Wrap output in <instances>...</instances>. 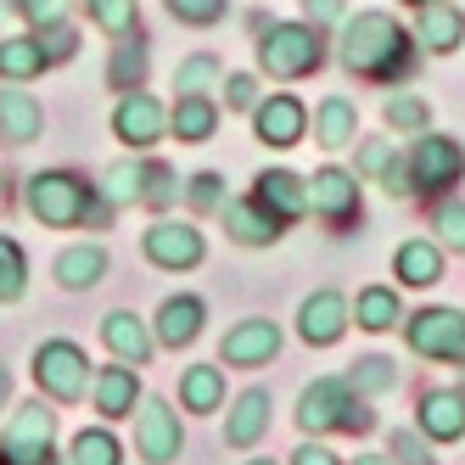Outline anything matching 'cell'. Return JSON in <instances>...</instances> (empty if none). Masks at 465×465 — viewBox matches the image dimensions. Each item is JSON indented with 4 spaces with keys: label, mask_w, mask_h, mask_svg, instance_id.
<instances>
[{
    "label": "cell",
    "mask_w": 465,
    "mask_h": 465,
    "mask_svg": "<svg viewBox=\"0 0 465 465\" xmlns=\"http://www.w3.org/2000/svg\"><path fill=\"white\" fill-rule=\"evenodd\" d=\"M90 17L107 28V35H129L135 28V0H90Z\"/></svg>",
    "instance_id": "obj_35"
},
{
    "label": "cell",
    "mask_w": 465,
    "mask_h": 465,
    "mask_svg": "<svg viewBox=\"0 0 465 465\" xmlns=\"http://www.w3.org/2000/svg\"><path fill=\"white\" fill-rule=\"evenodd\" d=\"M460 398H465V387H460Z\"/></svg>",
    "instance_id": "obj_55"
},
{
    "label": "cell",
    "mask_w": 465,
    "mask_h": 465,
    "mask_svg": "<svg viewBox=\"0 0 465 465\" xmlns=\"http://www.w3.org/2000/svg\"><path fill=\"white\" fill-rule=\"evenodd\" d=\"M392 381H398L392 359H359V371H353V387L359 392H387Z\"/></svg>",
    "instance_id": "obj_37"
},
{
    "label": "cell",
    "mask_w": 465,
    "mask_h": 465,
    "mask_svg": "<svg viewBox=\"0 0 465 465\" xmlns=\"http://www.w3.org/2000/svg\"><path fill=\"white\" fill-rule=\"evenodd\" d=\"M410 6H431V0H410Z\"/></svg>",
    "instance_id": "obj_53"
},
{
    "label": "cell",
    "mask_w": 465,
    "mask_h": 465,
    "mask_svg": "<svg viewBox=\"0 0 465 465\" xmlns=\"http://www.w3.org/2000/svg\"><path fill=\"white\" fill-rule=\"evenodd\" d=\"M141 174L146 169H135V163H113V169H107V203H135V196H141Z\"/></svg>",
    "instance_id": "obj_36"
},
{
    "label": "cell",
    "mask_w": 465,
    "mask_h": 465,
    "mask_svg": "<svg viewBox=\"0 0 465 465\" xmlns=\"http://www.w3.org/2000/svg\"><path fill=\"white\" fill-rule=\"evenodd\" d=\"M224 6H230V0H169V12L180 23H219Z\"/></svg>",
    "instance_id": "obj_38"
},
{
    "label": "cell",
    "mask_w": 465,
    "mask_h": 465,
    "mask_svg": "<svg viewBox=\"0 0 465 465\" xmlns=\"http://www.w3.org/2000/svg\"><path fill=\"white\" fill-rule=\"evenodd\" d=\"M12 6L35 23V28H51V23H62V12H68V0H12Z\"/></svg>",
    "instance_id": "obj_39"
},
{
    "label": "cell",
    "mask_w": 465,
    "mask_h": 465,
    "mask_svg": "<svg viewBox=\"0 0 465 465\" xmlns=\"http://www.w3.org/2000/svg\"><path fill=\"white\" fill-rule=\"evenodd\" d=\"M297 420H303V431H371V410L353 404V387L348 381H314L303 392V410H297Z\"/></svg>",
    "instance_id": "obj_2"
},
{
    "label": "cell",
    "mask_w": 465,
    "mask_h": 465,
    "mask_svg": "<svg viewBox=\"0 0 465 465\" xmlns=\"http://www.w3.org/2000/svg\"><path fill=\"white\" fill-rule=\"evenodd\" d=\"M438 230H443V242H449L454 252H465V203H449V208L438 213Z\"/></svg>",
    "instance_id": "obj_40"
},
{
    "label": "cell",
    "mask_w": 465,
    "mask_h": 465,
    "mask_svg": "<svg viewBox=\"0 0 465 465\" xmlns=\"http://www.w3.org/2000/svg\"><path fill=\"white\" fill-rule=\"evenodd\" d=\"M40 45H45V56L51 62H62V56H74V35L62 23H51V28H40Z\"/></svg>",
    "instance_id": "obj_44"
},
{
    "label": "cell",
    "mask_w": 465,
    "mask_h": 465,
    "mask_svg": "<svg viewBox=\"0 0 465 465\" xmlns=\"http://www.w3.org/2000/svg\"><path fill=\"white\" fill-rule=\"evenodd\" d=\"M275 348H281V331H275L270 320H242V325L224 337L219 353H224V364H270Z\"/></svg>",
    "instance_id": "obj_11"
},
{
    "label": "cell",
    "mask_w": 465,
    "mask_h": 465,
    "mask_svg": "<svg viewBox=\"0 0 465 465\" xmlns=\"http://www.w3.org/2000/svg\"><path fill=\"white\" fill-rule=\"evenodd\" d=\"M292 465H337V454H325V449L309 443V449H297V454H292Z\"/></svg>",
    "instance_id": "obj_50"
},
{
    "label": "cell",
    "mask_w": 465,
    "mask_h": 465,
    "mask_svg": "<svg viewBox=\"0 0 465 465\" xmlns=\"http://www.w3.org/2000/svg\"><path fill=\"white\" fill-rule=\"evenodd\" d=\"M303 124H309V113H303L297 95H270V102L258 107V135L270 146H297L303 141Z\"/></svg>",
    "instance_id": "obj_12"
},
{
    "label": "cell",
    "mask_w": 465,
    "mask_h": 465,
    "mask_svg": "<svg viewBox=\"0 0 465 465\" xmlns=\"http://www.w3.org/2000/svg\"><path fill=\"white\" fill-rule=\"evenodd\" d=\"M398 275H404L410 286H431V281H438L443 275V252L438 247H431V242H410V247H398Z\"/></svg>",
    "instance_id": "obj_27"
},
{
    "label": "cell",
    "mask_w": 465,
    "mask_h": 465,
    "mask_svg": "<svg viewBox=\"0 0 465 465\" xmlns=\"http://www.w3.org/2000/svg\"><path fill=\"white\" fill-rule=\"evenodd\" d=\"M45 62L51 56L40 40H0V79H35Z\"/></svg>",
    "instance_id": "obj_28"
},
{
    "label": "cell",
    "mask_w": 465,
    "mask_h": 465,
    "mask_svg": "<svg viewBox=\"0 0 465 465\" xmlns=\"http://www.w3.org/2000/svg\"><path fill=\"white\" fill-rule=\"evenodd\" d=\"M258 62L275 79H303V74H314L320 68V28L314 23H275L270 35H263Z\"/></svg>",
    "instance_id": "obj_3"
},
{
    "label": "cell",
    "mask_w": 465,
    "mask_h": 465,
    "mask_svg": "<svg viewBox=\"0 0 465 465\" xmlns=\"http://www.w3.org/2000/svg\"><path fill=\"white\" fill-rule=\"evenodd\" d=\"M420 426H426L438 443L465 438V398H460V392H426V404H420Z\"/></svg>",
    "instance_id": "obj_21"
},
{
    "label": "cell",
    "mask_w": 465,
    "mask_h": 465,
    "mask_svg": "<svg viewBox=\"0 0 465 465\" xmlns=\"http://www.w3.org/2000/svg\"><path fill=\"white\" fill-rule=\"evenodd\" d=\"M35 376H40V387L51 398L74 404V398H84V387H90V364H84V353L74 342H45L40 359H35Z\"/></svg>",
    "instance_id": "obj_7"
},
{
    "label": "cell",
    "mask_w": 465,
    "mask_h": 465,
    "mask_svg": "<svg viewBox=\"0 0 465 465\" xmlns=\"http://www.w3.org/2000/svg\"><path fill=\"white\" fill-rule=\"evenodd\" d=\"M404 169H410V191H443L465 174V152L443 135H426V141H415Z\"/></svg>",
    "instance_id": "obj_8"
},
{
    "label": "cell",
    "mask_w": 465,
    "mask_h": 465,
    "mask_svg": "<svg viewBox=\"0 0 465 465\" xmlns=\"http://www.w3.org/2000/svg\"><path fill=\"white\" fill-rule=\"evenodd\" d=\"M95 410L102 415H129L135 410V371H129V364L102 371V381H95Z\"/></svg>",
    "instance_id": "obj_24"
},
{
    "label": "cell",
    "mask_w": 465,
    "mask_h": 465,
    "mask_svg": "<svg viewBox=\"0 0 465 465\" xmlns=\"http://www.w3.org/2000/svg\"><path fill=\"white\" fill-rule=\"evenodd\" d=\"M213 124H219V113H213L208 95H180V107H174V135L180 141H208Z\"/></svg>",
    "instance_id": "obj_29"
},
{
    "label": "cell",
    "mask_w": 465,
    "mask_h": 465,
    "mask_svg": "<svg viewBox=\"0 0 465 465\" xmlns=\"http://www.w3.org/2000/svg\"><path fill=\"white\" fill-rule=\"evenodd\" d=\"M191 203L196 208H219V174H196L191 180Z\"/></svg>",
    "instance_id": "obj_46"
},
{
    "label": "cell",
    "mask_w": 465,
    "mask_h": 465,
    "mask_svg": "<svg viewBox=\"0 0 465 465\" xmlns=\"http://www.w3.org/2000/svg\"><path fill=\"white\" fill-rule=\"evenodd\" d=\"M141 196H146V203H169V196H174V174L169 169H146L141 174Z\"/></svg>",
    "instance_id": "obj_43"
},
{
    "label": "cell",
    "mask_w": 465,
    "mask_h": 465,
    "mask_svg": "<svg viewBox=\"0 0 465 465\" xmlns=\"http://www.w3.org/2000/svg\"><path fill=\"white\" fill-rule=\"evenodd\" d=\"M387 124H398V129H420V124H426V107L410 102V95H392V102H387Z\"/></svg>",
    "instance_id": "obj_41"
},
{
    "label": "cell",
    "mask_w": 465,
    "mask_h": 465,
    "mask_svg": "<svg viewBox=\"0 0 465 465\" xmlns=\"http://www.w3.org/2000/svg\"><path fill=\"white\" fill-rule=\"evenodd\" d=\"M353 129H359L353 107L342 102V95H331V102L320 107V141H325V146H348V141H353Z\"/></svg>",
    "instance_id": "obj_30"
},
{
    "label": "cell",
    "mask_w": 465,
    "mask_h": 465,
    "mask_svg": "<svg viewBox=\"0 0 465 465\" xmlns=\"http://www.w3.org/2000/svg\"><path fill=\"white\" fill-rule=\"evenodd\" d=\"M303 6H309V23H314V28H325V23L342 17V0H303Z\"/></svg>",
    "instance_id": "obj_48"
},
{
    "label": "cell",
    "mask_w": 465,
    "mask_h": 465,
    "mask_svg": "<svg viewBox=\"0 0 465 465\" xmlns=\"http://www.w3.org/2000/svg\"><path fill=\"white\" fill-rule=\"evenodd\" d=\"M392 454H404V465H431V454L420 449V438H415V431H404V426L392 431Z\"/></svg>",
    "instance_id": "obj_45"
},
{
    "label": "cell",
    "mask_w": 465,
    "mask_h": 465,
    "mask_svg": "<svg viewBox=\"0 0 465 465\" xmlns=\"http://www.w3.org/2000/svg\"><path fill=\"white\" fill-rule=\"evenodd\" d=\"M51 431H56V420L45 404H23L6 426V438H0V465H56Z\"/></svg>",
    "instance_id": "obj_5"
},
{
    "label": "cell",
    "mask_w": 465,
    "mask_h": 465,
    "mask_svg": "<svg viewBox=\"0 0 465 465\" xmlns=\"http://www.w3.org/2000/svg\"><path fill=\"white\" fill-rule=\"evenodd\" d=\"M263 426H270V392H242L236 398V415H230V426H224V438L236 443V449H247V443H258L263 438Z\"/></svg>",
    "instance_id": "obj_22"
},
{
    "label": "cell",
    "mask_w": 465,
    "mask_h": 465,
    "mask_svg": "<svg viewBox=\"0 0 465 465\" xmlns=\"http://www.w3.org/2000/svg\"><path fill=\"white\" fill-rule=\"evenodd\" d=\"M410 348L420 359H465V314L460 309H420L410 320Z\"/></svg>",
    "instance_id": "obj_6"
},
{
    "label": "cell",
    "mask_w": 465,
    "mask_h": 465,
    "mask_svg": "<svg viewBox=\"0 0 465 465\" xmlns=\"http://www.w3.org/2000/svg\"><path fill=\"white\" fill-rule=\"evenodd\" d=\"M141 74H146V56L141 51H118L113 56V84H141Z\"/></svg>",
    "instance_id": "obj_42"
},
{
    "label": "cell",
    "mask_w": 465,
    "mask_h": 465,
    "mask_svg": "<svg viewBox=\"0 0 465 465\" xmlns=\"http://www.w3.org/2000/svg\"><path fill=\"white\" fill-rule=\"evenodd\" d=\"M359 465H392L387 454H359Z\"/></svg>",
    "instance_id": "obj_51"
},
{
    "label": "cell",
    "mask_w": 465,
    "mask_h": 465,
    "mask_svg": "<svg viewBox=\"0 0 465 465\" xmlns=\"http://www.w3.org/2000/svg\"><path fill=\"white\" fill-rule=\"evenodd\" d=\"M74 465H118V443L107 431H79L74 438Z\"/></svg>",
    "instance_id": "obj_34"
},
{
    "label": "cell",
    "mask_w": 465,
    "mask_h": 465,
    "mask_svg": "<svg viewBox=\"0 0 465 465\" xmlns=\"http://www.w3.org/2000/svg\"><path fill=\"white\" fill-rule=\"evenodd\" d=\"M224 224H230V236L236 242H247V247H263V242H275L281 236V219L270 213L252 196V203H236V208H224Z\"/></svg>",
    "instance_id": "obj_20"
},
{
    "label": "cell",
    "mask_w": 465,
    "mask_h": 465,
    "mask_svg": "<svg viewBox=\"0 0 465 465\" xmlns=\"http://www.w3.org/2000/svg\"><path fill=\"white\" fill-rule=\"evenodd\" d=\"M102 270H107V252L102 247H68V252H62L56 258V281L62 286H95V281H102Z\"/></svg>",
    "instance_id": "obj_25"
},
{
    "label": "cell",
    "mask_w": 465,
    "mask_h": 465,
    "mask_svg": "<svg viewBox=\"0 0 465 465\" xmlns=\"http://www.w3.org/2000/svg\"><path fill=\"white\" fill-rule=\"evenodd\" d=\"M224 90H230V95H224L230 107H252V79H247V74H230Z\"/></svg>",
    "instance_id": "obj_47"
},
{
    "label": "cell",
    "mask_w": 465,
    "mask_h": 465,
    "mask_svg": "<svg viewBox=\"0 0 465 465\" xmlns=\"http://www.w3.org/2000/svg\"><path fill=\"white\" fill-rule=\"evenodd\" d=\"M297 331H303V342H337L342 331H348V303L337 292H314L309 303H303V320H297Z\"/></svg>",
    "instance_id": "obj_13"
},
{
    "label": "cell",
    "mask_w": 465,
    "mask_h": 465,
    "mask_svg": "<svg viewBox=\"0 0 465 465\" xmlns=\"http://www.w3.org/2000/svg\"><path fill=\"white\" fill-rule=\"evenodd\" d=\"M460 40H465V17L454 6H438V0L420 6V45L426 51H454Z\"/></svg>",
    "instance_id": "obj_23"
},
{
    "label": "cell",
    "mask_w": 465,
    "mask_h": 465,
    "mask_svg": "<svg viewBox=\"0 0 465 465\" xmlns=\"http://www.w3.org/2000/svg\"><path fill=\"white\" fill-rule=\"evenodd\" d=\"M146 258L157 270H191V263H203V236H196L191 224H152L146 230Z\"/></svg>",
    "instance_id": "obj_9"
},
{
    "label": "cell",
    "mask_w": 465,
    "mask_h": 465,
    "mask_svg": "<svg viewBox=\"0 0 465 465\" xmlns=\"http://www.w3.org/2000/svg\"><path fill=\"white\" fill-rule=\"evenodd\" d=\"M213 79H219V62H213L208 51H196V56L185 62V68L174 74V90H180V95H203Z\"/></svg>",
    "instance_id": "obj_33"
},
{
    "label": "cell",
    "mask_w": 465,
    "mask_h": 465,
    "mask_svg": "<svg viewBox=\"0 0 465 465\" xmlns=\"http://www.w3.org/2000/svg\"><path fill=\"white\" fill-rule=\"evenodd\" d=\"M252 465H270V460H252Z\"/></svg>",
    "instance_id": "obj_54"
},
{
    "label": "cell",
    "mask_w": 465,
    "mask_h": 465,
    "mask_svg": "<svg viewBox=\"0 0 465 465\" xmlns=\"http://www.w3.org/2000/svg\"><path fill=\"white\" fill-rule=\"evenodd\" d=\"M28 208H35V219H45V224H79L90 213H102V203H95L74 174H40L28 185Z\"/></svg>",
    "instance_id": "obj_4"
},
{
    "label": "cell",
    "mask_w": 465,
    "mask_h": 465,
    "mask_svg": "<svg viewBox=\"0 0 465 465\" xmlns=\"http://www.w3.org/2000/svg\"><path fill=\"white\" fill-rule=\"evenodd\" d=\"M309 203H314L325 219L348 224V219L359 213V185H353L342 169H320V174H314V185H309Z\"/></svg>",
    "instance_id": "obj_14"
},
{
    "label": "cell",
    "mask_w": 465,
    "mask_h": 465,
    "mask_svg": "<svg viewBox=\"0 0 465 465\" xmlns=\"http://www.w3.org/2000/svg\"><path fill=\"white\" fill-rule=\"evenodd\" d=\"M342 62L353 74H376L392 79L398 68H410V40L387 12H364L342 28Z\"/></svg>",
    "instance_id": "obj_1"
},
{
    "label": "cell",
    "mask_w": 465,
    "mask_h": 465,
    "mask_svg": "<svg viewBox=\"0 0 465 465\" xmlns=\"http://www.w3.org/2000/svg\"><path fill=\"white\" fill-rule=\"evenodd\" d=\"M180 398H185V410L208 415V410H219V398H224V376L213 371V364H191L185 381H180Z\"/></svg>",
    "instance_id": "obj_26"
},
{
    "label": "cell",
    "mask_w": 465,
    "mask_h": 465,
    "mask_svg": "<svg viewBox=\"0 0 465 465\" xmlns=\"http://www.w3.org/2000/svg\"><path fill=\"white\" fill-rule=\"evenodd\" d=\"M392 320H398V297H392L387 286L359 292V325H364V331H387Z\"/></svg>",
    "instance_id": "obj_32"
},
{
    "label": "cell",
    "mask_w": 465,
    "mask_h": 465,
    "mask_svg": "<svg viewBox=\"0 0 465 465\" xmlns=\"http://www.w3.org/2000/svg\"><path fill=\"white\" fill-rule=\"evenodd\" d=\"M6 387H12V376H6V371H0V404H6Z\"/></svg>",
    "instance_id": "obj_52"
},
{
    "label": "cell",
    "mask_w": 465,
    "mask_h": 465,
    "mask_svg": "<svg viewBox=\"0 0 465 465\" xmlns=\"http://www.w3.org/2000/svg\"><path fill=\"white\" fill-rule=\"evenodd\" d=\"M102 342H107L124 364H146V359H152V337H146V325H141L135 314H124V309L102 320Z\"/></svg>",
    "instance_id": "obj_18"
},
{
    "label": "cell",
    "mask_w": 465,
    "mask_h": 465,
    "mask_svg": "<svg viewBox=\"0 0 465 465\" xmlns=\"http://www.w3.org/2000/svg\"><path fill=\"white\" fill-rule=\"evenodd\" d=\"M135 438H141V454H146L152 465H163V460H174V454H180V420H174V410L163 404V398L141 404V426H135Z\"/></svg>",
    "instance_id": "obj_10"
},
{
    "label": "cell",
    "mask_w": 465,
    "mask_h": 465,
    "mask_svg": "<svg viewBox=\"0 0 465 465\" xmlns=\"http://www.w3.org/2000/svg\"><path fill=\"white\" fill-rule=\"evenodd\" d=\"M113 129L129 146H152L163 135V107L152 102V95H124V107L113 113Z\"/></svg>",
    "instance_id": "obj_15"
},
{
    "label": "cell",
    "mask_w": 465,
    "mask_h": 465,
    "mask_svg": "<svg viewBox=\"0 0 465 465\" xmlns=\"http://www.w3.org/2000/svg\"><path fill=\"white\" fill-rule=\"evenodd\" d=\"M196 331H203V303L196 297H169L157 309V342L185 348V342H196Z\"/></svg>",
    "instance_id": "obj_19"
},
{
    "label": "cell",
    "mask_w": 465,
    "mask_h": 465,
    "mask_svg": "<svg viewBox=\"0 0 465 465\" xmlns=\"http://www.w3.org/2000/svg\"><path fill=\"white\" fill-rule=\"evenodd\" d=\"M23 281H28L23 247H17L12 236H0V303H17V297H23Z\"/></svg>",
    "instance_id": "obj_31"
},
{
    "label": "cell",
    "mask_w": 465,
    "mask_h": 465,
    "mask_svg": "<svg viewBox=\"0 0 465 465\" xmlns=\"http://www.w3.org/2000/svg\"><path fill=\"white\" fill-rule=\"evenodd\" d=\"M45 129V113L35 95H23V90H6L0 95V141H12V146H28Z\"/></svg>",
    "instance_id": "obj_16"
},
{
    "label": "cell",
    "mask_w": 465,
    "mask_h": 465,
    "mask_svg": "<svg viewBox=\"0 0 465 465\" xmlns=\"http://www.w3.org/2000/svg\"><path fill=\"white\" fill-rule=\"evenodd\" d=\"M359 163H364V174H387L392 152H387V146H364V157H359Z\"/></svg>",
    "instance_id": "obj_49"
},
{
    "label": "cell",
    "mask_w": 465,
    "mask_h": 465,
    "mask_svg": "<svg viewBox=\"0 0 465 465\" xmlns=\"http://www.w3.org/2000/svg\"><path fill=\"white\" fill-rule=\"evenodd\" d=\"M258 203L263 208H270L275 219H297V213H303L309 208V185L303 180H297V174H286V169H275V174H258Z\"/></svg>",
    "instance_id": "obj_17"
}]
</instances>
